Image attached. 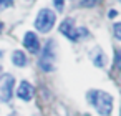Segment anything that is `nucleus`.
<instances>
[{"instance_id": "nucleus-15", "label": "nucleus", "mask_w": 121, "mask_h": 116, "mask_svg": "<svg viewBox=\"0 0 121 116\" xmlns=\"http://www.w3.org/2000/svg\"><path fill=\"white\" fill-rule=\"evenodd\" d=\"M116 15H118V12H116V10H109V12H108V17H109V18H114Z\"/></svg>"}, {"instance_id": "nucleus-6", "label": "nucleus", "mask_w": 121, "mask_h": 116, "mask_svg": "<svg viewBox=\"0 0 121 116\" xmlns=\"http://www.w3.org/2000/svg\"><path fill=\"white\" fill-rule=\"evenodd\" d=\"M23 45H25V48H27L30 53H38V52H40V42H38V37H37L33 32H27V33H25Z\"/></svg>"}, {"instance_id": "nucleus-14", "label": "nucleus", "mask_w": 121, "mask_h": 116, "mask_svg": "<svg viewBox=\"0 0 121 116\" xmlns=\"http://www.w3.org/2000/svg\"><path fill=\"white\" fill-rule=\"evenodd\" d=\"M53 4H55L56 10H61L63 9V0H53Z\"/></svg>"}, {"instance_id": "nucleus-4", "label": "nucleus", "mask_w": 121, "mask_h": 116, "mask_svg": "<svg viewBox=\"0 0 121 116\" xmlns=\"http://www.w3.org/2000/svg\"><path fill=\"white\" fill-rule=\"evenodd\" d=\"M60 32H61L68 40H71V42H78L81 35H86V33H88L85 28H76L73 18H66V20H63L61 25H60Z\"/></svg>"}, {"instance_id": "nucleus-5", "label": "nucleus", "mask_w": 121, "mask_h": 116, "mask_svg": "<svg viewBox=\"0 0 121 116\" xmlns=\"http://www.w3.org/2000/svg\"><path fill=\"white\" fill-rule=\"evenodd\" d=\"M13 85L15 80L12 75H2L0 76V101H9L13 95Z\"/></svg>"}, {"instance_id": "nucleus-8", "label": "nucleus", "mask_w": 121, "mask_h": 116, "mask_svg": "<svg viewBox=\"0 0 121 116\" xmlns=\"http://www.w3.org/2000/svg\"><path fill=\"white\" fill-rule=\"evenodd\" d=\"M12 61H13V65L15 66H25L27 65V55L23 53V52H20V50H17V52H13V55H12Z\"/></svg>"}, {"instance_id": "nucleus-2", "label": "nucleus", "mask_w": 121, "mask_h": 116, "mask_svg": "<svg viewBox=\"0 0 121 116\" xmlns=\"http://www.w3.org/2000/svg\"><path fill=\"white\" fill-rule=\"evenodd\" d=\"M38 65L43 71H52L55 68V42L50 40L47 42V45L43 47L42 56L38 60Z\"/></svg>"}, {"instance_id": "nucleus-7", "label": "nucleus", "mask_w": 121, "mask_h": 116, "mask_svg": "<svg viewBox=\"0 0 121 116\" xmlns=\"http://www.w3.org/2000/svg\"><path fill=\"white\" fill-rule=\"evenodd\" d=\"M33 95H35L33 85H30L28 81H22L20 86H18V90H17V96L22 98L23 101H30V99L33 98Z\"/></svg>"}, {"instance_id": "nucleus-10", "label": "nucleus", "mask_w": 121, "mask_h": 116, "mask_svg": "<svg viewBox=\"0 0 121 116\" xmlns=\"http://www.w3.org/2000/svg\"><path fill=\"white\" fill-rule=\"evenodd\" d=\"M113 30H114V37H116V38L121 42V23H114Z\"/></svg>"}, {"instance_id": "nucleus-11", "label": "nucleus", "mask_w": 121, "mask_h": 116, "mask_svg": "<svg viewBox=\"0 0 121 116\" xmlns=\"http://www.w3.org/2000/svg\"><path fill=\"white\" fill-rule=\"evenodd\" d=\"M13 4V0H0V10H4L7 7H10Z\"/></svg>"}, {"instance_id": "nucleus-12", "label": "nucleus", "mask_w": 121, "mask_h": 116, "mask_svg": "<svg viewBox=\"0 0 121 116\" xmlns=\"http://www.w3.org/2000/svg\"><path fill=\"white\" fill-rule=\"evenodd\" d=\"M98 2H99V0H83L81 5H83V7H93V5H96Z\"/></svg>"}, {"instance_id": "nucleus-9", "label": "nucleus", "mask_w": 121, "mask_h": 116, "mask_svg": "<svg viewBox=\"0 0 121 116\" xmlns=\"http://www.w3.org/2000/svg\"><path fill=\"white\" fill-rule=\"evenodd\" d=\"M95 56H93V61H95V65L98 66V68H103V65H104V56H103V53H101V50L98 48V50H95Z\"/></svg>"}, {"instance_id": "nucleus-3", "label": "nucleus", "mask_w": 121, "mask_h": 116, "mask_svg": "<svg viewBox=\"0 0 121 116\" xmlns=\"http://www.w3.org/2000/svg\"><path fill=\"white\" fill-rule=\"evenodd\" d=\"M55 20H56V13H53L50 9H43V10H40V13L35 20V27L38 32L48 33L52 30V27L55 25Z\"/></svg>"}, {"instance_id": "nucleus-1", "label": "nucleus", "mask_w": 121, "mask_h": 116, "mask_svg": "<svg viewBox=\"0 0 121 116\" xmlns=\"http://www.w3.org/2000/svg\"><path fill=\"white\" fill-rule=\"evenodd\" d=\"M88 99H90V103L93 104V108H95L101 116L111 114V109H113V98H111L106 91L93 90V91L88 93Z\"/></svg>"}, {"instance_id": "nucleus-13", "label": "nucleus", "mask_w": 121, "mask_h": 116, "mask_svg": "<svg viewBox=\"0 0 121 116\" xmlns=\"http://www.w3.org/2000/svg\"><path fill=\"white\" fill-rule=\"evenodd\" d=\"M114 65H116V68H119V70H121V50H118V53H116Z\"/></svg>"}]
</instances>
